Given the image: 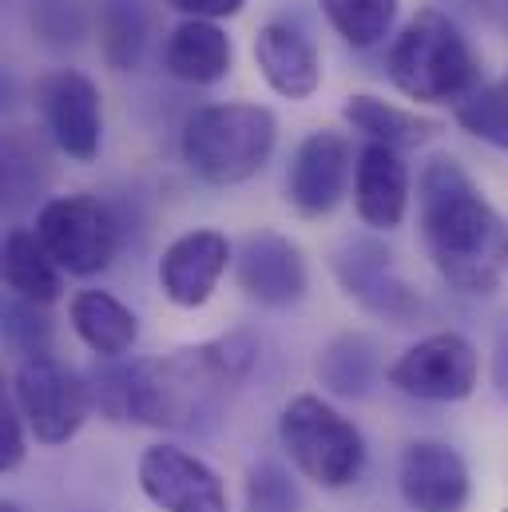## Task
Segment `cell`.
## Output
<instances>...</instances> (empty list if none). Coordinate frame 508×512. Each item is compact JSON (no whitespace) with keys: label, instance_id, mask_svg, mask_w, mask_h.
<instances>
[{"label":"cell","instance_id":"obj_1","mask_svg":"<svg viewBox=\"0 0 508 512\" xmlns=\"http://www.w3.org/2000/svg\"><path fill=\"white\" fill-rule=\"evenodd\" d=\"M425 255L461 294H493L508 270V219L449 155L425 163L417 183Z\"/></svg>","mask_w":508,"mask_h":512},{"label":"cell","instance_id":"obj_2","mask_svg":"<svg viewBox=\"0 0 508 512\" xmlns=\"http://www.w3.org/2000/svg\"><path fill=\"white\" fill-rule=\"evenodd\" d=\"M251 362L254 346L247 338H223L199 350H179L175 358L104 366L92 374V401L112 421L183 429L199 409H207L219 385L243 378Z\"/></svg>","mask_w":508,"mask_h":512},{"label":"cell","instance_id":"obj_3","mask_svg":"<svg viewBox=\"0 0 508 512\" xmlns=\"http://www.w3.org/2000/svg\"><path fill=\"white\" fill-rule=\"evenodd\" d=\"M389 80L417 104H461L481 88L469 36L437 8H421L389 44Z\"/></svg>","mask_w":508,"mask_h":512},{"label":"cell","instance_id":"obj_4","mask_svg":"<svg viewBox=\"0 0 508 512\" xmlns=\"http://www.w3.org/2000/svg\"><path fill=\"white\" fill-rule=\"evenodd\" d=\"M278 143V120L262 104H211L183 128V163L211 187L254 179Z\"/></svg>","mask_w":508,"mask_h":512},{"label":"cell","instance_id":"obj_5","mask_svg":"<svg viewBox=\"0 0 508 512\" xmlns=\"http://www.w3.org/2000/svg\"><path fill=\"white\" fill-rule=\"evenodd\" d=\"M278 437L290 461L298 465V473L322 489L354 485L366 465V441L358 425L314 393H302L282 409Z\"/></svg>","mask_w":508,"mask_h":512},{"label":"cell","instance_id":"obj_6","mask_svg":"<svg viewBox=\"0 0 508 512\" xmlns=\"http://www.w3.org/2000/svg\"><path fill=\"white\" fill-rule=\"evenodd\" d=\"M12 401L40 445H64L88 421L92 385H84L76 370H68L52 354H32L16 366Z\"/></svg>","mask_w":508,"mask_h":512},{"label":"cell","instance_id":"obj_7","mask_svg":"<svg viewBox=\"0 0 508 512\" xmlns=\"http://www.w3.org/2000/svg\"><path fill=\"white\" fill-rule=\"evenodd\" d=\"M36 235L56 258L60 270L92 278L112 266L120 247V227L96 195H60L48 199L36 215Z\"/></svg>","mask_w":508,"mask_h":512},{"label":"cell","instance_id":"obj_8","mask_svg":"<svg viewBox=\"0 0 508 512\" xmlns=\"http://www.w3.org/2000/svg\"><path fill=\"white\" fill-rule=\"evenodd\" d=\"M36 96V112L44 120V131L52 135V143L76 159V163H92L100 155L104 143V100L100 88L76 72V68H52L36 80L32 88Z\"/></svg>","mask_w":508,"mask_h":512},{"label":"cell","instance_id":"obj_9","mask_svg":"<svg viewBox=\"0 0 508 512\" xmlns=\"http://www.w3.org/2000/svg\"><path fill=\"white\" fill-rule=\"evenodd\" d=\"M477 374H481L477 346L457 330H441L409 346L389 366V385L421 401H465L477 389Z\"/></svg>","mask_w":508,"mask_h":512},{"label":"cell","instance_id":"obj_10","mask_svg":"<svg viewBox=\"0 0 508 512\" xmlns=\"http://www.w3.org/2000/svg\"><path fill=\"white\" fill-rule=\"evenodd\" d=\"M139 489L163 512H231L219 473L175 445H151L139 457Z\"/></svg>","mask_w":508,"mask_h":512},{"label":"cell","instance_id":"obj_11","mask_svg":"<svg viewBox=\"0 0 508 512\" xmlns=\"http://www.w3.org/2000/svg\"><path fill=\"white\" fill-rule=\"evenodd\" d=\"M330 266H334V278L342 282V290L358 306L378 314V318H389V322L405 326L421 310V298L393 270V255L381 247L378 239H350V243H342L334 251V258H330Z\"/></svg>","mask_w":508,"mask_h":512},{"label":"cell","instance_id":"obj_12","mask_svg":"<svg viewBox=\"0 0 508 512\" xmlns=\"http://www.w3.org/2000/svg\"><path fill=\"white\" fill-rule=\"evenodd\" d=\"M235 274H239V286L251 302L274 306V310L294 306L310 286L302 247L278 231H266V227L243 235L239 255H235Z\"/></svg>","mask_w":508,"mask_h":512},{"label":"cell","instance_id":"obj_13","mask_svg":"<svg viewBox=\"0 0 508 512\" xmlns=\"http://www.w3.org/2000/svg\"><path fill=\"white\" fill-rule=\"evenodd\" d=\"M350 143L338 131H310L290 163L286 175V199L302 219H322L330 215L350 183Z\"/></svg>","mask_w":508,"mask_h":512},{"label":"cell","instance_id":"obj_14","mask_svg":"<svg viewBox=\"0 0 508 512\" xmlns=\"http://www.w3.org/2000/svg\"><path fill=\"white\" fill-rule=\"evenodd\" d=\"M397 485L405 505L417 512H461L469 501V465L441 441H417L401 453Z\"/></svg>","mask_w":508,"mask_h":512},{"label":"cell","instance_id":"obj_15","mask_svg":"<svg viewBox=\"0 0 508 512\" xmlns=\"http://www.w3.org/2000/svg\"><path fill=\"white\" fill-rule=\"evenodd\" d=\"M227 262H231V243L223 231H211V227L187 231L159 258V286L167 302L183 310H199L211 302Z\"/></svg>","mask_w":508,"mask_h":512},{"label":"cell","instance_id":"obj_16","mask_svg":"<svg viewBox=\"0 0 508 512\" xmlns=\"http://www.w3.org/2000/svg\"><path fill=\"white\" fill-rule=\"evenodd\" d=\"M254 64L262 80L286 100H310L322 88V56L314 40L290 20H270L258 28Z\"/></svg>","mask_w":508,"mask_h":512},{"label":"cell","instance_id":"obj_17","mask_svg":"<svg viewBox=\"0 0 508 512\" xmlns=\"http://www.w3.org/2000/svg\"><path fill=\"white\" fill-rule=\"evenodd\" d=\"M354 207H358L362 223L374 227V231H393L405 219V207H409V167H405V159L393 147L370 143L358 155V167H354Z\"/></svg>","mask_w":508,"mask_h":512},{"label":"cell","instance_id":"obj_18","mask_svg":"<svg viewBox=\"0 0 508 512\" xmlns=\"http://www.w3.org/2000/svg\"><path fill=\"white\" fill-rule=\"evenodd\" d=\"M231 60V36L215 20H183L179 28H171L163 48L167 72L187 84H219L231 72Z\"/></svg>","mask_w":508,"mask_h":512},{"label":"cell","instance_id":"obj_19","mask_svg":"<svg viewBox=\"0 0 508 512\" xmlns=\"http://www.w3.org/2000/svg\"><path fill=\"white\" fill-rule=\"evenodd\" d=\"M68 314H72L76 338L108 362H120L139 338V318L108 290H80Z\"/></svg>","mask_w":508,"mask_h":512},{"label":"cell","instance_id":"obj_20","mask_svg":"<svg viewBox=\"0 0 508 512\" xmlns=\"http://www.w3.org/2000/svg\"><path fill=\"white\" fill-rule=\"evenodd\" d=\"M4 282L16 298L36 302V306H48L60 298V266L48 255L36 231L12 227L4 235Z\"/></svg>","mask_w":508,"mask_h":512},{"label":"cell","instance_id":"obj_21","mask_svg":"<svg viewBox=\"0 0 508 512\" xmlns=\"http://www.w3.org/2000/svg\"><path fill=\"white\" fill-rule=\"evenodd\" d=\"M342 120L354 131H362L370 143H385V147H421L437 135V124L417 116V112H405L397 104H385L370 92H358V96H346L342 104Z\"/></svg>","mask_w":508,"mask_h":512},{"label":"cell","instance_id":"obj_22","mask_svg":"<svg viewBox=\"0 0 508 512\" xmlns=\"http://www.w3.org/2000/svg\"><path fill=\"white\" fill-rule=\"evenodd\" d=\"M143 40H147L143 0H104V8H100V52H104V60L116 72L135 68L139 56H143Z\"/></svg>","mask_w":508,"mask_h":512},{"label":"cell","instance_id":"obj_23","mask_svg":"<svg viewBox=\"0 0 508 512\" xmlns=\"http://www.w3.org/2000/svg\"><path fill=\"white\" fill-rule=\"evenodd\" d=\"M318 4L330 28L354 48L381 44L397 20V0H318Z\"/></svg>","mask_w":508,"mask_h":512},{"label":"cell","instance_id":"obj_24","mask_svg":"<svg viewBox=\"0 0 508 512\" xmlns=\"http://www.w3.org/2000/svg\"><path fill=\"white\" fill-rule=\"evenodd\" d=\"M318 374L326 378V385L334 393H366L374 382V342L362 334H346L338 342H330V350L318 362Z\"/></svg>","mask_w":508,"mask_h":512},{"label":"cell","instance_id":"obj_25","mask_svg":"<svg viewBox=\"0 0 508 512\" xmlns=\"http://www.w3.org/2000/svg\"><path fill=\"white\" fill-rule=\"evenodd\" d=\"M457 124L469 135L508 151V72L493 84H481L473 96L457 104Z\"/></svg>","mask_w":508,"mask_h":512},{"label":"cell","instance_id":"obj_26","mask_svg":"<svg viewBox=\"0 0 508 512\" xmlns=\"http://www.w3.org/2000/svg\"><path fill=\"white\" fill-rule=\"evenodd\" d=\"M247 512H302V493L278 461H258L247 473Z\"/></svg>","mask_w":508,"mask_h":512},{"label":"cell","instance_id":"obj_27","mask_svg":"<svg viewBox=\"0 0 508 512\" xmlns=\"http://www.w3.org/2000/svg\"><path fill=\"white\" fill-rule=\"evenodd\" d=\"M4 318H8V338H12V346L24 350V358L48 354V334H52V326H48V318H44V306L16 298V302H8Z\"/></svg>","mask_w":508,"mask_h":512},{"label":"cell","instance_id":"obj_28","mask_svg":"<svg viewBox=\"0 0 508 512\" xmlns=\"http://www.w3.org/2000/svg\"><path fill=\"white\" fill-rule=\"evenodd\" d=\"M24 413L16 409V401H4V417H0V469L12 473L20 469L24 453H28V441H24Z\"/></svg>","mask_w":508,"mask_h":512},{"label":"cell","instance_id":"obj_29","mask_svg":"<svg viewBox=\"0 0 508 512\" xmlns=\"http://www.w3.org/2000/svg\"><path fill=\"white\" fill-rule=\"evenodd\" d=\"M167 4L187 20H223V16H239L247 0H167Z\"/></svg>","mask_w":508,"mask_h":512},{"label":"cell","instance_id":"obj_30","mask_svg":"<svg viewBox=\"0 0 508 512\" xmlns=\"http://www.w3.org/2000/svg\"><path fill=\"white\" fill-rule=\"evenodd\" d=\"M497 378H501V389L508 393V330H505V342H501V358H497Z\"/></svg>","mask_w":508,"mask_h":512},{"label":"cell","instance_id":"obj_31","mask_svg":"<svg viewBox=\"0 0 508 512\" xmlns=\"http://www.w3.org/2000/svg\"><path fill=\"white\" fill-rule=\"evenodd\" d=\"M0 512H20V509H16L12 501H4V505H0Z\"/></svg>","mask_w":508,"mask_h":512}]
</instances>
